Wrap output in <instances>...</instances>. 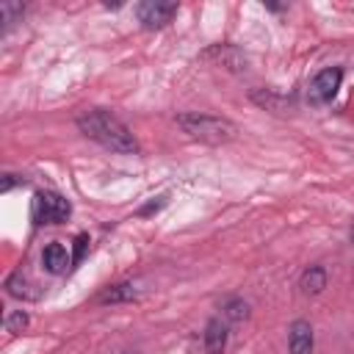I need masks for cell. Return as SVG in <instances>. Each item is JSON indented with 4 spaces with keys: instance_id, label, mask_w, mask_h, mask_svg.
<instances>
[{
    "instance_id": "obj_17",
    "label": "cell",
    "mask_w": 354,
    "mask_h": 354,
    "mask_svg": "<svg viewBox=\"0 0 354 354\" xmlns=\"http://www.w3.org/2000/svg\"><path fill=\"white\" fill-rule=\"evenodd\" d=\"M351 243H354V227H351Z\"/></svg>"
},
{
    "instance_id": "obj_14",
    "label": "cell",
    "mask_w": 354,
    "mask_h": 354,
    "mask_svg": "<svg viewBox=\"0 0 354 354\" xmlns=\"http://www.w3.org/2000/svg\"><path fill=\"white\" fill-rule=\"evenodd\" d=\"M22 11H25L22 3H3V6H0V17H3L6 25L17 22V17H22Z\"/></svg>"
},
{
    "instance_id": "obj_13",
    "label": "cell",
    "mask_w": 354,
    "mask_h": 354,
    "mask_svg": "<svg viewBox=\"0 0 354 354\" xmlns=\"http://www.w3.org/2000/svg\"><path fill=\"white\" fill-rule=\"evenodd\" d=\"M25 326H28V313H25V310H14V313L6 315V332L19 335Z\"/></svg>"
},
{
    "instance_id": "obj_11",
    "label": "cell",
    "mask_w": 354,
    "mask_h": 354,
    "mask_svg": "<svg viewBox=\"0 0 354 354\" xmlns=\"http://www.w3.org/2000/svg\"><path fill=\"white\" fill-rule=\"evenodd\" d=\"M30 288H33V282H30L22 271H14V274L6 279V290H8V296H14V299H36L39 293L30 290Z\"/></svg>"
},
{
    "instance_id": "obj_3",
    "label": "cell",
    "mask_w": 354,
    "mask_h": 354,
    "mask_svg": "<svg viewBox=\"0 0 354 354\" xmlns=\"http://www.w3.org/2000/svg\"><path fill=\"white\" fill-rule=\"evenodd\" d=\"M72 216L69 199L55 191H39L33 199V221L36 224H64Z\"/></svg>"
},
{
    "instance_id": "obj_16",
    "label": "cell",
    "mask_w": 354,
    "mask_h": 354,
    "mask_svg": "<svg viewBox=\"0 0 354 354\" xmlns=\"http://www.w3.org/2000/svg\"><path fill=\"white\" fill-rule=\"evenodd\" d=\"M14 183H17V180H14V174H6V180H3V191H11V188H14Z\"/></svg>"
},
{
    "instance_id": "obj_1",
    "label": "cell",
    "mask_w": 354,
    "mask_h": 354,
    "mask_svg": "<svg viewBox=\"0 0 354 354\" xmlns=\"http://www.w3.org/2000/svg\"><path fill=\"white\" fill-rule=\"evenodd\" d=\"M77 130L97 141L100 147L111 149V152H122V155H133L138 152V141L136 136L130 133V127L113 116L111 111H102V108H91V111H83L77 116Z\"/></svg>"
},
{
    "instance_id": "obj_7",
    "label": "cell",
    "mask_w": 354,
    "mask_h": 354,
    "mask_svg": "<svg viewBox=\"0 0 354 354\" xmlns=\"http://www.w3.org/2000/svg\"><path fill=\"white\" fill-rule=\"evenodd\" d=\"M227 321L224 318H210L205 324V332H202V348L207 354H221L224 346H227Z\"/></svg>"
},
{
    "instance_id": "obj_10",
    "label": "cell",
    "mask_w": 354,
    "mask_h": 354,
    "mask_svg": "<svg viewBox=\"0 0 354 354\" xmlns=\"http://www.w3.org/2000/svg\"><path fill=\"white\" fill-rule=\"evenodd\" d=\"M136 299V288L133 282H116V285H108L105 290L97 293V304H122V301H133Z\"/></svg>"
},
{
    "instance_id": "obj_4",
    "label": "cell",
    "mask_w": 354,
    "mask_h": 354,
    "mask_svg": "<svg viewBox=\"0 0 354 354\" xmlns=\"http://www.w3.org/2000/svg\"><path fill=\"white\" fill-rule=\"evenodd\" d=\"M340 80H343V69H340V66H326V69H321V72L310 80V86H307V102H310V105H326V102L337 94Z\"/></svg>"
},
{
    "instance_id": "obj_9",
    "label": "cell",
    "mask_w": 354,
    "mask_h": 354,
    "mask_svg": "<svg viewBox=\"0 0 354 354\" xmlns=\"http://www.w3.org/2000/svg\"><path fill=\"white\" fill-rule=\"evenodd\" d=\"M299 288L304 296H315L326 288V268L324 266H307L299 277Z\"/></svg>"
},
{
    "instance_id": "obj_5",
    "label": "cell",
    "mask_w": 354,
    "mask_h": 354,
    "mask_svg": "<svg viewBox=\"0 0 354 354\" xmlns=\"http://www.w3.org/2000/svg\"><path fill=\"white\" fill-rule=\"evenodd\" d=\"M177 3H163V0H144L136 6V14H138V22L147 28V30H158L163 25H169L177 14Z\"/></svg>"
},
{
    "instance_id": "obj_15",
    "label": "cell",
    "mask_w": 354,
    "mask_h": 354,
    "mask_svg": "<svg viewBox=\"0 0 354 354\" xmlns=\"http://www.w3.org/2000/svg\"><path fill=\"white\" fill-rule=\"evenodd\" d=\"M86 246H88V235H86V232H80V235L75 238V254H72V263H80V260H83Z\"/></svg>"
},
{
    "instance_id": "obj_12",
    "label": "cell",
    "mask_w": 354,
    "mask_h": 354,
    "mask_svg": "<svg viewBox=\"0 0 354 354\" xmlns=\"http://www.w3.org/2000/svg\"><path fill=\"white\" fill-rule=\"evenodd\" d=\"M221 318L230 324V321H246L249 318V304L243 301V299H238V296H232V299H227L224 304H221Z\"/></svg>"
},
{
    "instance_id": "obj_2",
    "label": "cell",
    "mask_w": 354,
    "mask_h": 354,
    "mask_svg": "<svg viewBox=\"0 0 354 354\" xmlns=\"http://www.w3.org/2000/svg\"><path fill=\"white\" fill-rule=\"evenodd\" d=\"M177 124L183 127V133H188L191 138L202 141V144H227L235 138L238 127L224 119V116H213V113H180Z\"/></svg>"
},
{
    "instance_id": "obj_6",
    "label": "cell",
    "mask_w": 354,
    "mask_h": 354,
    "mask_svg": "<svg viewBox=\"0 0 354 354\" xmlns=\"http://www.w3.org/2000/svg\"><path fill=\"white\" fill-rule=\"evenodd\" d=\"M313 343H315V337H313L310 321L296 318L290 324V329H288V348H290V354H313Z\"/></svg>"
},
{
    "instance_id": "obj_8",
    "label": "cell",
    "mask_w": 354,
    "mask_h": 354,
    "mask_svg": "<svg viewBox=\"0 0 354 354\" xmlns=\"http://www.w3.org/2000/svg\"><path fill=\"white\" fill-rule=\"evenodd\" d=\"M69 263H72V257H69V252H66L64 243L53 241V243L44 246V252H41V266H44L47 274H64V271L69 268Z\"/></svg>"
}]
</instances>
